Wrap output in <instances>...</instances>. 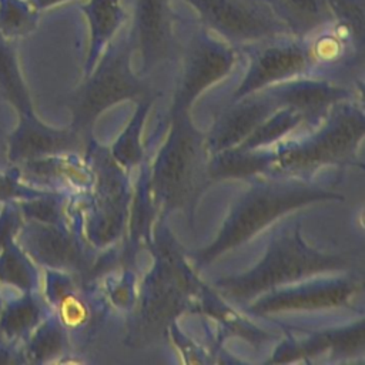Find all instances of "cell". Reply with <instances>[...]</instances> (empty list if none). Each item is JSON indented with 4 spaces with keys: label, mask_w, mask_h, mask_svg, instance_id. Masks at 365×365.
I'll use <instances>...</instances> for the list:
<instances>
[{
    "label": "cell",
    "mask_w": 365,
    "mask_h": 365,
    "mask_svg": "<svg viewBox=\"0 0 365 365\" xmlns=\"http://www.w3.org/2000/svg\"><path fill=\"white\" fill-rule=\"evenodd\" d=\"M269 96L289 106L291 110L302 114L317 113L335 101L345 97V91L319 80H299L282 84L269 91Z\"/></svg>",
    "instance_id": "15"
},
{
    "label": "cell",
    "mask_w": 365,
    "mask_h": 365,
    "mask_svg": "<svg viewBox=\"0 0 365 365\" xmlns=\"http://www.w3.org/2000/svg\"><path fill=\"white\" fill-rule=\"evenodd\" d=\"M88 24V50L86 70L91 73L98 58L127 21L121 0H87L81 6Z\"/></svg>",
    "instance_id": "12"
},
{
    "label": "cell",
    "mask_w": 365,
    "mask_h": 365,
    "mask_svg": "<svg viewBox=\"0 0 365 365\" xmlns=\"http://www.w3.org/2000/svg\"><path fill=\"white\" fill-rule=\"evenodd\" d=\"M43 321V307L33 291L3 301L0 309V339L17 344L26 339Z\"/></svg>",
    "instance_id": "14"
},
{
    "label": "cell",
    "mask_w": 365,
    "mask_h": 365,
    "mask_svg": "<svg viewBox=\"0 0 365 365\" xmlns=\"http://www.w3.org/2000/svg\"><path fill=\"white\" fill-rule=\"evenodd\" d=\"M16 242L33 259L44 265L64 268L77 262V248L71 238L53 224L30 221L20 228Z\"/></svg>",
    "instance_id": "11"
},
{
    "label": "cell",
    "mask_w": 365,
    "mask_h": 365,
    "mask_svg": "<svg viewBox=\"0 0 365 365\" xmlns=\"http://www.w3.org/2000/svg\"><path fill=\"white\" fill-rule=\"evenodd\" d=\"M354 291L351 284L335 282L327 284L324 287H311L302 288L298 291H287L265 299H259L254 309L261 311H277V309H289V308H312V307H328L336 305L345 301L349 294Z\"/></svg>",
    "instance_id": "16"
},
{
    "label": "cell",
    "mask_w": 365,
    "mask_h": 365,
    "mask_svg": "<svg viewBox=\"0 0 365 365\" xmlns=\"http://www.w3.org/2000/svg\"><path fill=\"white\" fill-rule=\"evenodd\" d=\"M130 31L144 70L164 61L174 41L173 0H135Z\"/></svg>",
    "instance_id": "8"
},
{
    "label": "cell",
    "mask_w": 365,
    "mask_h": 365,
    "mask_svg": "<svg viewBox=\"0 0 365 365\" xmlns=\"http://www.w3.org/2000/svg\"><path fill=\"white\" fill-rule=\"evenodd\" d=\"M190 6L200 23L230 44H254L289 34L262 0H173Z\"/></svg>",
    "instance_id": "3"
},
{
    "label": "cell",
    "mask_w": 365,
    "mask_h": 365,
    "mask_svg": "<svg viewBox=\"0 0 365 365\" xmlns=\"http://www.w3.org/2000/svg\"><path fill=\"white\" fill-rule=\"evenodd\" d=\"M287 31L308 40L334 23L325 0H262Z\"/></svg>",
    "instance_id": "13"
},
{
    "label": "cell",
    "mask_w": 365,
    "mask_h": 365,
    "mask_svg": "<svg viewBox=\"0 0 365 365\" xmlns=\"http://www.w3.org/2000/svg\"><path fill=\"white\" fill-rule=\"evenodd\" d=\"M344 265L345 262L338 257L309 250L294 234L291 238L277 241L264 261L251 272L242 277L225 278L220 281V285L234 298L245 299L282 282Z\"/></svg>",
    "instance_id": "1"
},
{
    "label": "cell",
    "mask_w": 365,
    "mask_h": 365,
    "mask_svg": "<svg viewBox=\"0 0 365 365\" xmlns=\"http://www.w3.org/2000/svg\"><path fill=\"white\" fill-rule=\"evenodd\" d=\"M362 115H356L355 113L341 115L307 145L285 151L279 157V163L288 168H302L344 157L362 135Z\"/></svg>",
    "instance_id": "9"
},
{
    "label": "cell",
    "mask_w": 365,
    "mask_h": 365,
    "mask_svg": "<svg viewBox=\"0 0 365 365\" xmlns=\"http://www.w3.org/2000/svg\"><path fill=\"white\" fill-rule=\"evenodd\" d=\"M322 197L331 195L307 188L272 185L252 191V194H250L232 212L217 241L202 251L201 261L205 262L224 252L228 247L231 248L245 241L272 218L287 210Z\"/></svg>",
    "instance_id": "4"
},
{
    "label": "cell",
    "mask_w": 365,
    "mask_h": 365,
    "mask_svg": "<svg viewBox=\"0 0 365 365\" xmlns=\"http://www.w3.org/2000/svg\"><path fill=\"white\" fill-rule=\"evenodd\" d=\"M0 93L17 108L20 115L33 114L17 57L10 40L0 34Z\"/></svg>",
    "instance_id": "19"
},
{
    "label": "cell",
    "mask_w": 365,
    "mask_h": 365,
    "mask_svg": "<svg viewBox=\"0 0 365 365\" xmlns=\"http://www.w3.org/2000/svg\"><path fill=\"white\" fill-rule=\"evenodd\" d=\"M113 38L90 80L78 91L74 103V128H84L103 108L140 93L138 78L131 70L133 38L123 26Z\"/></svg>",
    "instance_id": "2"
},
{
    "label": "cell",
    "mask_w": 365,
    "mask_h": 365,
    "mask_svg": "<svg viewBox=\"0 0 365 365\" xmlns=\"http://www.w3.org/2000/svg\"><path fill=\"white\" fill-rule=\"evenodd\" d=\"M334 24L342 29L362 48L365 27V0H325Z\"/></svg>",
    "instance_id": "22"
},
{
    "label": "cell",
    "mask_w": 365,
    "mask_h": 365,
    "mask_svg": "<svg viewBox=\"0 0 365 365\" xmlns=\"http://www.w3.org/2000/svg\"><path fill=\"white\" fill-rule=\"evenodd\" d=\"M23 224V214L17 202H6L0 211V250L16 240Z\"/></svg>",
    "instance_id": "24"
},
{
    "label": "cell",
    "mask_w": 365,
    "mask_h": 365,
    "mask_svg": "<svg viewBox=\"0 0 365 365\" xmlns=\"http://www.w3.org/2000/svg\"><path fill=\"white\" fill-rule=\"evenodd\" d=\"M1 305H3V298H1V294H0V309H1Z\"/></svg>",
    "instance_id": "28"
},
{
    "label": "cell",
    "mask_w": 365,
    "mask_h": 365,
    "mask_svg": "<svg viewBox=\"0 0 365 365\" xmlns=\"http://www.w3.org/2000/svg\"><path fill=\"white\" fill-rule=\"evenodd\" d=\"M237 53L228 41L201 23L191 30L184 48L182 73L175 94V110H182L205 87L224 77L234 66Z\"/></svg>",
    "instance_id": "5"
},
{
    "label": "cell",
    "mask_w": 365,
    "mask_h": 365,
    "mask_svg": "<svg viewBox=\"0 0 365 365\" xmlns=\"http://www.w3.org/2000/svg\"><path fill=\"white\" fill-rule=\"evenodd\" d=\"M36 10L38 11H43V10H47L53 6H58L61 3H66V1H70V0H27Z\"/></svg>",
    "instance_id": "27"
},
{
    "label": "cell",
    "mask_w": 365,
    "mask_h": 365,
    "mask_svg": "<svg viewBox=\"0 0 365 365\" xmlns=\"http://www.w3.org/2000/svg\"><path fill=\"white\" fill-rule=\"evenodd\" d=\"M0 285L16 288L20 292L34 291L37 285L33 259L16 240L0 250Z\"/></svg>",
    "instance_id": "18"
},
{
    "label": "cell",
    "mask_w": 365,
    "mask_h": 365,
    "mask_svg": "<svg viewBox=\"0 0 365 365\" xmlns=\"http://www.w3.org/2000/svg\"><path fill=\"white\" fill-rule=\"evenodd\" d=\"M41 194L44 192L34 190L21 181V173L19 168L9 173H0V202H17Z\"/></svg>",
    "instance_id": "23"
},
{
    "label": "cell",
    "mask_w": 365,
    "mask_h": 365,
    "mask_svg": "<svg viewBox=\"0 0 365 365\" xmlns=\"http://www.w3.org/2000/svg\"><path fill=\"white\" fill-rule=\"evenodd\" d=\"M26 362L23 352L16 348L14 344L3 342L0 344V364H17Z\"/></svg>",
    "instance_id": "25"
},
{
    "label": "cell",
    "mask_w": 365,
    "mask_h": 365,
    "mask_svg": "<svg viewBox=\"0 0 365 365\" xmlns=\"http://www.w3.org/2000/svg\"><path fill=\"white\" fill-rule=\"evenodd\" d=\"M250 67L237 97H242L275 81L288 80L314 66L308 40L282 34L248 46Z\"/></svg>",
    "instance_id": "6"
},
{
    "label": "cell",
    "mask_w": 365,
    "mask_h": 365,
    "mask_svg": "<svg viewBox=\"0 0 365 365\" xmlns=\"http://www.w3.org/2000/svg\"><path fill=\"white\" fill-rule=\"evenodd\" d=\"M40 11L27 0H0V34L14 40L36 30Z\"/></svg>",
    "instance_id": "21"
},
{
    "label": "cell",
    "mask_w": 365,
    "mask_h": 365,
    "mask_svg": "<svg viewBox=\"0 0 365 365\" xmlns=\"http://www.w3.org/2000/svg\"><path fill=\"white\" fill-rule=\"evenodd\" d=\"M76 135L67 130H54L41 124L34 114L20 115L17 128L9 137V160L23 164L71 148Z\"/></svg>",
    "instance_id": "10"
},
{
    "label": "cell",
    "mask_w": 365,
    "mask_h": 365,
    "mask_svg": "<svg viewBox=\"0 0 365 365\" xmlns=\"http://www.w3.org/2000/svg\"><path fill=\"white\" fill-rule=\"evenodd\" d=\"M21 349L26 362H44L60 355L64 348V332L56 319L41 321L26 338Z\"/></svg>",
    "instance_id": "20"
},
{
    "label": "cell",
    "mask_w": 365,
    "mask_h": 365,
    "mask_svg": "<svg viewBox=\"0 0 365 365\" xmlns=\"http://www.w3.org/2000/svg\"><path fill=\"white\" fill-rule=\"evenodd\" d=\"M200 168V138L181 123L167 143L154 173V184L167 205H181L195 191Z\"/></svg>",
    "instance_id": "7"
},
{
    "label": "cell",
    "mask_w": 365,
    "mask_h": 365,
    "mask_svg": "<svg viewBox=\"0 0 365 365\" xmlns=\"http://www.w3.org/2000/svg\"><path fill=\"white\" fill-rule=\"evenodd\" d=\"M161 299H163V301H161V302H163V308H161V311H163V314L165 315V318H168V317L173 314V311L170 309V307L174 304V301H170V299H168V297H167V298H165V297H163ZM147 307H148V308H144V312H145V311H150V314H151L155 308H160V302H158L157 299H154L153 297H150V298H148V305H147Z\"/></svg>",
    "instance_id": "26"
},
{
    "label": "cell",
    "mask_w": 365,
    "mask_h": 365,
    "mask_svg": "<svg viewBox=\"0 0 365 365\" xmlns=\"http://www.w3.org/2000/svg\"><path fill=\"white\" fill-rule=\"evenodd\" d=\"M274 101L275 98L272 101L268 98L254 100L235 107L222 118L221 124L217 125L211 137L212 147H215V150H221L247 138V135L269 115Z\"/></svg>",
    "instance_id": "17"
}]
</instances>
